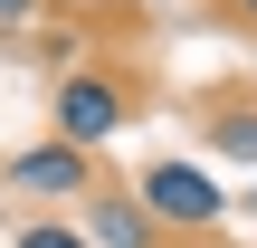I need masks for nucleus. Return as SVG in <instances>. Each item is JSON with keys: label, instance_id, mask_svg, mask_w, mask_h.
<instances>
[{"label": "nucleus", "instance_id": "obj_1", "mask_svg": "<svg viewBox=\"0 0 257 248\" xmlns=\"http://www.w3.org/2000/svg\"><path fill=\"white\" fill-rule=\"evenodd\" d=\"M134 201L162 220V239H219L229 210H238L200 162H143V172H134Z\"/></svg>", "mask_w": 257, "mask_h": 248}, {"label": "nucleus", "instance_id": "obj_2", "mask_svg": "<svg viewBox=\"0 0 257 248\" xmlns=\"http://www.w3.org/2000/svg\"><path fill=\"white\" fill-rule=\"evenodd\" d=\"M124 124H134V86H124L114 67H67V76H57V96H48V134H57V143H86V153H95V143H114Z\"/></svg>", "mask_w": 257, "mask_h": 248}, {"label": "nucleus", "instance_id": "obj_3", "mask_svg": "<svg viewBox=\"0 0 257 248\" xmlns=\"http://www.w3.org/2000/svg\"><path fill=\"white\" fill-rule=\"evenodd\" d=\"M10 191L19 201H86L95 191V153L86 143H29V153H10Z\"/></svg>", "mask_w": 257, "mask_h": 248}, {"label": "nucleus", "instance_id": "obj_4", "mask_svg": "<svg viewBox=\"0 0 257 248\" xmlns=\"http://www.w3.org/2000/svg\"><path fill=\"white\" fill-rule=\"evenodd\" d=\"M76 220L95 229V248H162V220H153L134 191H105V182L76 201Z\"/></svg>", "mask_w": 257, "mask_h": 248}, {"label": "nucleus", "instance_id": "obj_5", "mask_svg": "<svg viewBox=\"0 0 257 248\" xmlns=\"http://www.w3.org/2000/svg\"><path fill=\"white\" fill-rule=\"evenodd\" d=\"M210 153H219V162H248V172H257V105H229V115L210 124Z\"/></svg>", "mask_w": 257, "mask_h": 248}, {"label": "nucleus", "instance_id": "obj_6", "mask_svg": "<svg viewBox=\"0 0 257 248\" xmlns=\"http://www.w3.org/2000/svg\"><path fill=\"white\" fill-rule=\"evenodd\" d=\"M10 248H95V229H86V220H19Z\"/></svg>", "mask_w": 257, "mask_h": 248}, {"label": "nucleus", "instance_id": "obj_7", "mask_svg": "<svg viewBox=\"0 0 257 248\" xmlns=\"http://www.w3.org/2000/svg\"><path fill=\"white\" fill-rule=\"evenodd\" d=\"M29 10H38V0H0V19H29Z\"/></svg>", "mask_w": 257, "mask_h": 248}, {"label": "nucleus", "instance_id": "obj_8", "mask_svg": "<svg viewBox=\"0 0 257 248\" xmlns=\"http://www.w3.org/2000/svg\"><path fill=\"white\" fill-rule=\"evenodd\" d=\"M238 220H257V191H238Z\"/></svg>", "mask_w": 257, "mask_h": 248}, {"label": "nucleus", "instance_id": "obj_9", "mask_svg": "<svg viewBox=\"0 0 257 248\" xmlns=\"http://www.w3.org/2000/svg\"><path fill=\"white\" fill-rule=\"evenodd\" d=\"M238 10H248V19H257V0H238Z\"/></svg>", "mask_w": 257, "mask_h": 248}]
</instances>
